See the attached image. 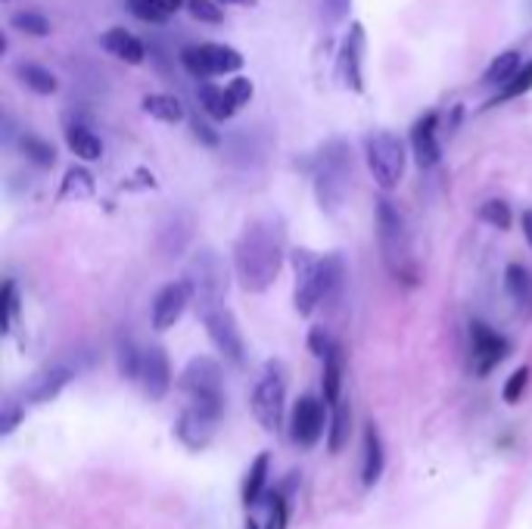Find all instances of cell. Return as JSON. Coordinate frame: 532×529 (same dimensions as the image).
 <instances>
[{"label": "cell", "mask_w": 532, "mask_h": 529, "mask_svg": "<svg viewBox=\"0 0 532 529\" xmlns=\"http://www.w3.org/2000/svg\"><path fill=\"white\" fill-rule=\"evenodd\" d=\"M287 259V237L277 221H250L234 243V271L246 293H265Z\"/></svg>", "instance_id": "1"}, {"label": "cell", "mask_w": 532, "mask_h": 529, "mask_svg": "<svg viewBox=\"0 0 532 529\" xmlns=\"http://www.w3.org/2000/svg\"><path fill=\"white\" fill-rule=\"evenodd\" d=\"M293 268H296V311L299 315H311L320 302H330L340 293L342 284V259L340 256H311L309 250L293 252Z\"/></svg>", "instance_id": "2"}, {"label": "cell", "mask_w": 532, "mask_h": 529, "mask_svg": "<svg viewBox=\"0 0 532 529\" xmlns=\"http://www.w3.org/2000/svg\"><path fill=\"white\" fill-rule=\"evenodd\" d=\"M377 243L386 271L402 284H418V262L411 252V234H408L405 215L392 200H377Z\"/></svg>", "instance_id": "3"}, {"label": "cell", "mask_w": 532, "mask_h": 529, "mask_svg": "<svg viewBox=\"0 0 532 529\" xmlns=\"http://www.w3.org/2000/svg\"><path fill=\"white\" fill-rule=\"evenodd\" d=\"M311 178H315V197L324 212H337L346 200L349 178H352V153L342 141H327L315 153L311 165Z\"/></svg>", "instance_id": "4"}, {"label": "cell", "mask_w": 532, "mask_h": 529, "mask_svg": "<svg viewBox=\"0 0 532 529\" xmlns=\"http://www.w3.org/2000/svg\"><path fill=\"white\" fill-rule=\"evenodd\" d=\"M184 284L200 309L218 306L228 296V265L215 250H200L184 268Z\"/></svg>", "instance_id": "5"}, {"label": "cell", "mask_w": 532, "mask_h": 529, "mask_svg": "<svg viewBox=\"0 0 532 529\" xmlns=\"http://www.w3.org/2000/svg\"><path fill=\"white\" fill-rule=\"evenodd\" d=\"M364 159L374 175L377 187L383 191H396L399 181L405 178V141L392 132H374L364 137Z\"/></svg>", "instance_id": "6"}, {"label": "cell", "mask_w": 532, "mask_h": 529, "mask_svg": "<svg viewBox=\"0 0 532 529\" xmlns=\"http://www.w3.org/2000/svg\"><path fill=\"white\" fill-rule=\"evenodd\" d=\"M178 387L184 389V396L191 398V405H202V408L224 411V393H222V367L209 355H196L187 361V367L181 371Z\"/></svg>", "instance_id": "7"}, {"label": "cell", "mask_w": 532, "mask_h": 529, "mask_svg": "<svg viewBox=\"0 0 532 529\" xmlns=\"http://www.w3.org/2000/svg\"><path fill=\"white\" fill-rule=\"evenodd\" d=\"M181 66L196 78H218L243 69V56L224 44H191L181 50Z\"/></svg>", "instance_id": "8"}, {"label": "cell", "mask_w": 532, "mask_h": 529, "mask_svg": "<svg viewBox=\"0 0 532 529\" xmlns=\"http://www.w3.org/2000/svg\"><path fill=\"white\" fill-rule=\"evenodd\" d=\"M283 405H287V383H283L281 371L268 367L265 377L252 389V415L261 424V430L277 433L283 424Z\"/></svg>", "instance_id": "9"}, {"label": "cell", "mask_w": 532, "mask_h": 529, "mask_svg": "<svg viewBox=\"0 0 532 529\" xmlns=\"http://www.w3.org/2000/svg\"><path fill=\"white\" fill-rule=\"evenodd\" d=\"M200 315H202V324H206L209 339L215 343V349L231 361H243L246 346H243V333H240L234 311L224 306V302H218V306L200 309Z\"/></svg>", "instance_id": "10"}, {"label": "cell", "mask_w": 532, "mask_h": 529, "mask_svg": "<svg viewBox=\"0 0 532 529\" xmlns=\"http://www.w3.org/2000/svg\"><path fill=\"white\" fill-rule=\"evenodd\" d=\"M327 430V417H324V402L315 396H302L296 402L293 415H290V439L299 448H315L320 436Z\"/></svg>", "instance_id": "11"}, {"label": "cell", "mask_w": 532, "mask_h": 529, "mask_svg": "<svg viewBox=\"0 0 532 529\" xmlns=\"http://www.w3.org/2000/svg\"><path fill=\"white\" fill-rule=\"evenodd\" d=\"M470 343H473V355H470V367L477 377L492 374L501 361L507 358V339L501 337L498 330H492L489 324L473 321L470 324Z\"/></svg>", "instance_id": "12"}, {"label": "cell", "mask_w": 532, "mask_h": 529, "mask_svg": "<svg viewBox=\"0 0 532 529\" xmlns=\"http://www.w3.org/2000/svg\"><path fill=\"white\" fill-rule=\"evenodd\" d=\"M218 424H222V411L202 408V405H187L184 415L178 417V426H174V433H178V439L184 442L187 448H193V452H202V448H206L209 442L215 439Z\"/></svg>", "instance_id": "13"}, {"label": "cell", "mask_w": 532, "mask_h": 529, "mask_svg": "<svg viewBox=\"0 0 532 529\" xmlns=\"http://www.w3.org/2000/svg\"><path fill=\"white\" fill-rule=\"evenodd\" d=\"M72 377H75V371H72L69 365H63V361L38 367V371L25 380V387H22V402H28V405L54 402V398L72 383Z\"/></svg>", "instance_id": "14"}, {"label": "cell", "mask_w": 532, "mask_h": 529, "mask_svg": "<svg viewBox=\"0 0 532 529\" xmlns=\"http://www.w3.org/2000/svg\"><path fill=\"white\" fill-rule=\"evenodd\" d=\"M137 383H141L143 396L150 402H163L172 389V367H169V355H165L163 346H150L143 349V361H141V374H137Z\"/></svg>", "instance_id": "15"}, {"label": "cell", "mask_w": 532, "mask_h": 529, "mask_svg": "<svg viewBox=\"0 0 532 529\" xmlns=\"http://www.w3.org/2000/svg\"><path fill=\"white\" fill-rule=\"evenodd\" d=\"M191 287L184 284V280H174V284H165L163 289L156 293V299H153V309H150V324L156 330H169L174 324L181 321V315H184L187 302H191Z\"/></svg>", "instance_id": "16"}, {"label": "cell", "mask_w": 532, "mask_h": 529, "mask_svg": "<svg viewBox=\"0 0 532 529\" xmlns=\"http://www.w3.org/2000/svg\"><path fill=\"white\" fill-rule=\"evenodd\" d=\"M361 56H364V28L359 23H352L349 28V38L340 47V78L349 91L361 93L364 91V75H361Z\"/></svg>", "instance_id": "17"}, {"label": "cell", "mask_w": 532, "mask_h": 529, "mask_svg": "<svg viewBox=\"0 0 532 529\" xmlns=\"http://www.w3.org/2000/svg\"><path fill=\"white\" fill-rule=\"evenodd\" d=\"M436 128H439V115L436 113L420 115L411 128V150H414V159H418L420 169H433V165L442 159V147H439V137H436Z\"/></svg>", "instance_id": "18"}, {"label": "cell", "mask_w": 532, "mask_h": 529, "mask_svg": "<svg viewBox=\"0 0 532 529\" xmlns=\"http://www.w3.org/2000/svg\"><path fill=\"white\" fill-rule=\"evenodd\" d=\"M100 44H103V50H109L115 60L128 63V66H141V63L147 60V47H143V41L137 38L134 32L122 28V25H115V28H109V32H103Z\"/></svg>", "instance_id": "19"}, {"label": "cell", "mask_w": 532, "mask_h": 529, "mask_svg": "<svg viewBox=\"0 0 532 529\" xmlns=\"http://www.w3.org/2000/svg\"><path fill=\"white\" fill-rule=\"evenodd\" d=\"M191 237H193V219L191 215L172 212L169 219L163 221V230H159V246L165 250V256H181Z\"/></svg>", "instance_id": "20"}, {"label": "cell", "mask_w": 532, "mask_h": 529, "mask_svg": "<svg viewBox=\"0 0 532 529\" xmlns=\"http://www.w3.org/2000/svg\"><path fill=\"white\" fill-rule=\"evenodd\" d=\"M505 289L507 296H511L514 309L520 311V315H532V271L527 265H517L511 262L505 268Z\"/></svg>", "instance_id": "21"}, {"label": "cell", "mask_w": 532, "mask_h": 529, "mask_svg": "<svg viewBox=\"0 0 532 529\" xmlns=\"http://www.w3.org/2000/svg\"><path fill=\"white\" fill-rule=\"evenodd\" d=\"M386 467V455H383V439L377 433L374 424L364 426V461H361V480L364 485H377Z\"/></svg>", "instance_id": "22"}, {"label": "cell", "mask_w": 532, "mask_h": 529, "mask_svg": "<svg viewBox=\"0 0 532 529\" xmlns=\"http://www.w3.org/2000/svg\"><path fill=\"white\" fill-rule=\"evenodd\" d=\"M268 470H271V455L259 452L256 461L250 464V470H246V476H243V489H240V498H243L246 507L261 502L265 485H268Z\"/></svg>", "instance_id": "23"}, {"label": "cell", "mask_w": 532, "mask_h": 529, "mask_svg": "<svg viewBox=\"0 0 532 529\" xmlns=\"http://www.w3.org/2000/svg\"><path fill=\"white\" fill-rule=\"evenodd\" d=\"M65 143H69L72 153L78 159H84V162H94V159L103 156V141H100L87 125H82V122L65 125Z\"/></svg>", "instance_id": "24"}, {"label": "cell", "mask_w": 532, "mask_h": 529, "mask_svg": "<svg viewBox=\"0 0 532 529\" xmlns=\"http://www.w3.org/2000/svg\"><path fill=\"white\" fill-rule=\"evenodd\" d=\"M16 78L22 84H25L28 91L41 93V97H50V93L60 91V82H56V75L50 69L38 66V63H16Z\"/></svg>", "instance_id": "25"}, {"label": "cell", "mask_w": 532, "mask_h": 529, "mask_svg": "<svg viewBox=\"0 0 532 529\" xmlns=\"http://www.w3.org/2000/svg\"><path fill=\"white\" fill-rule=\"evenodd\" d=\"M196 97H200V106L206 110L209 119H215V122H228L231 115L237 113V106L231 103V97H228V88H218V84H200Z\"/></svg>", "instance_id": "26"}, {"label": "cell", "mask_w": 532, "mask_h": 529, "mask_svg": "<svg viewBox=\"0 0 532 529\" xmlns=\"http://www.w3.org/2000/svg\"><path fill=\"white\" fill-rule=\"evenodd\" d=\"M520 69H523L520 54H517V50H505V54L495 56V60L489 63V69L483 72V84L486 88H498V84L505 88Z\"/></svg>", "instance_id": "27"}, {"label": "cell", "mask_w": 532, "mask_h": 529, "mask_svg": "<svg viewBox=\"0 0 532 529\" xmlns=\"http://www.w3.org/2000/svg\"><path fill=\"white\" fill-rule=\"evenodd\" d=\"M143 113L153 115V119L165 122V125H174V122L184 119V103H181L178 97H172V93H150V97L141 100Z\"/></svg>", "instance_id": "28"}, {"label": "cell", "mask_w": 532, "mask_h": 529, "mask_svg": "<svg viewBox=\"0 0 532 529\" xmlns=\"http://www.w3.org/2000/svg\"><path fill=\"white\" fill-rule=\"evenodd\" d=\"M340 393H342V349L337 343L333 346V352L324 358V402L337 408V405L342 402Z\"/></svg>", "instance_id": "29"}, {"label": "cell", "mask_w": 532, "mask_h": 529, "mask_svg": "<svg viewBox=\"0 0 532 529\" xmlns=\"http://www.w3.org/2000/svg\"><path fill=\"white\" fill-rule=\"evenodd\" d=\"M349 433H352V408L340 402L337 408H333L330 426H327V448H330L333 455L342 452L349 442Z\"/></svg>", "instance_id": "30"}, {"label": "cell", "mask_w": 532, "mask_h": 529, "mask_svg": "<svg viewBox=\"0 0 532 529\" xmlns=\"http://www.w3.org/2000/svg\"><path fill=\"white\" fill-rule=\"evenodd\" d=\"M115 361H119V374L125 380L137 383V374H141V361H143V349H137V343L131 337H119L115 343Z\"/></svg>", "instance_id": "31"}, {"label": "cell", "mask_w": 532, "mask_h": 529, "mask_svg": "<svg viewBox=\"0 0 532 529\" xmlns=\"http://www.w3.org/2000/svg\"><path fill=\"white\" fill-rule=\"evenodd\" d=\"M532 91V60L529 63H523V69L517 72V75L511 78V82L505 84L495 97L489 100L486 106H498V103H507V100H517V97H523V93H529Z\"/></svg>", "instance_id": "32"}, {"label": "cell", "mask_w": 532, "mask_h": 529, "mask_svg": "<svg viewBox=\"0 0 532 529\" xmlns=\"http://www.w3.org/2000/svg\"><path fill=\"white\" fill-rule=\"evenodd\" d=\"M19 150L25 153V159H32L34 165H41V169H47V165L56 162V150L38 134H22L19 137Z\"/></svg>", "instance_id": "33"}, {"label": "cell", "mask_w": 532, "mask_h": 529, "mask_svg": "<svg viewBox=\"0 0 532 529\" xmlns=\"http://www.w3.org/2000/svg\"><path fill=\"white\" fill-rule=\"evenodd\" d=\"M94 193V178L87 169H69L63 178V187H60V200H84Z\"/></svg>", "instance_id": "34"}, {"label": "cell", "mask_w": 532, "mask_h": 529, "mask_svg": "<svg viewBox=\"0 0 532 529\" xmlns=\"http://www.w3.org/2000/svg\"><path fill=\"white\" fill-rule=\"evenodd\" d=\"M10 25L22 34H32V38H44V34H50L47 16L38 13V10H16L10 16Z\"/></svg>", "instance_id": "35"}, {"label": "cell", "mask_w": 532, "mask_h": 529, "mask_svg": "<svg viewBox=\"0 0 532 529\" xmlns=\"http://www.w3.org/2000/svg\"><path fill=\"white\" fill-rule=\"evenodd\" d=\"M479 219L498 230H507L511 228V209H507V202H501V200H489L479 206Z\"/></svg>", "instance_id": "36"}, {"label": "cell", "mask_w": 532, "mask_h": 529, "mask_svg": "<svg viewBox=\"0 0 532 529\" xmlns=\"http://www.w3.org/2000/svg\"><path fill=\"white\" fill-rule=\"evenodd\" d=\"M0 306H4V333H10L13 324H16V315H19V293H16V284H13V280H4Z\"/></svg>", "instance_id": "37"}, {"label": "cell", "mask_w": 532, "mask_h": 529, "mask_svg": "<svg viewBox=\"0 0 532 529\" xmlns=\"http://www.w3.org/2000/svg\"><path fill=\"white\" fill-rule=\"evenodd\" d=\"M527 387H529V367L523 365V367H517L511 377H507V383H505V389H501V396H505L507 405H514V402H520V396L527 393Z\"/></svg>", "instance_id": "38"}, {"label": "cell", "mask_w": 532, "mask_h": 529, "mask_svg": "<svg viewBox=\"0 0 532 529\" xmlns=\"http://www.w3.org/2000/svg\"><path fill=\"white\" fill-rule=\"evenodd\" d=\"M131 13H134L141 23H153V25H165L169 23V13L159 10L156 4H150V0H128Z\"/></svg>", "instance_id": "39"}, {"label": "cell", "mask_w": 532, "mask_h": 529, "mask_svg": "<svg viewBox=\"0 0 532 529\" xmlns=\"http://www.w3.org/2000/svg\"><path fill=\"white\" fill-rule=\"evenodd\" d=\"M187 6H191V13L200 23H209V25H222L224 16H222V6L215 4V0H187Z\"/></svg>", "instance_id": "40"}, {"label": "cell", "mask_w": 532, "mask_h": 529, "mask_svg": "<svg viewBox=\"0 0 532 529\" xmlns=\"http://www.w3.org/2000/svg\"><path fill=\"white\" fill-rule=\"evenodd\" d=\"M349 10H352V0H320V19H324L327 25L346 23Z\"/></svg>", "instance_id": "41"}, {"label": "cell", "mask_w": 532, "mask_h": 529, "mask_svg": "<svg viewBox=\"0 0 532 529\" xmlns=\"http://www.w3.org/2000/svg\"><path fill=\"white\" fill-rule=\"evenodd\" d=\"M22 417H25V405L16 402V398H6V402H4V417H0V433H4V436H10V433L19 426Z\"/></svg>", "instance_id": "42"}, {"label": "cell", "mask_w": 532, "mask_h": 529, "mask_svg": "<svg viewBox=\"0 0 532 529\" xmlns=\"http://www.w3.org/2000/svg\"><path fill=\"white\" fill-rule=\"evenodd\" d=\"M287 524H290L287 498H283L281 492H274V495H271V507H268V529H287Z\"/></svg>", "instance_id": "43"}, {"label": "cell", "mask_w": 532, "mask_h": 529, "mask_svg": "<svg viewBox=\"0 0 532 529\" xmlns=\"http://www.w3.org/2000/svg\"><path fill=\"white\" fill-rule=\"evenodd\" d=\"M228 97H231V103H234L237 110H243V106L252 100V82L250 78H234V82L228 84Z\"/></svg>", "instance_id": "44"}, {"label": "cell", "mask_w": 532, "mask_h": 529, "mask_svg": "<svg viewBox=\"0 0 532 529\" xmlns=\"http://www.w3.org/2000/svg\"><path fill=\"white\" fill-rule=\"evenodd\" d=\"M309 346H311V352H315L318 358L324 361L327 355L333 352V346H337V343H333L330 333H327L324 328H311V333H309Z\"/></svg>", "instance_id": "45"}, {"label": "cell", "mask_w": 532, "mask_h": 529, "mask_svg": "<svg viewBox=\"0 0 532 529\" xmlns=\"http://www.w3.org/2000/svg\"><path fill=\"white\" fill-rule=\"evenodd\" d=\"M193 132H196V137H202L206 147H218V141H222V137H218L212 128H209L206 122H200V119H193Z\"/></svg>", "instance_id": "46"}, {"label": "cell", "mask_w": 532, "mask_h": 529, "mask_svg": "<svg viewBox=\"0 0 532 529\" xmlns=\"http://www.w3.org/2000/svg\"><path fill=\"white\" fill-rule=\"evenodd\" d=\"M150 4H156L159 10H165L172 16V13H178L181 10V4H184V0H150Z\"/></svg>", "instance_id": "47"}, {"label": "cell", "mask_w": 532, "mask_h": 529, "mask_svg": "<svg viewBox=\"0 0 532 529\" xmlns=\"http://www.w3.org/2000/svg\"><path fill=\"white\" fill-rule=\"evenodd\" d=\"M520 228H523V237H527V243L532 246V209H527V212H523Z\"/></svg>", "instance_id": "48"}, {"label": "cell", "mask_w": 532, "mask_h": 529, "mask_svg": "<svg viewBox=\"0 0 532 529\" xmlns=\"http://www.w3.org/2000/svg\"><path fill=\"white\" fill-rule=\"evenodd\" d=\"M224 4H240V6H252L256 0H224Z\"/></svg>", "instance_id": "49"}, {"label": "cell", "mask_w": 532, "mask_h": 529, "mask_svg": "<svg viewBox=\"0 0 532 529\" xmlns=\"http://www.w3.org/2000/svg\"><path fill=\"white\" fill-rule=\"evenodd\" d=\"M246 529H259V524L256 520H246Z\"/></svg>", "instance_id": "50"}]
</instances>
